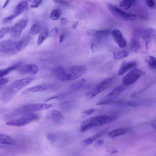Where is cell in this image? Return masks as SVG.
<instances>
[{
    "instance_id": "18",
    "label": "cell",
    "mask_w": 156,
    "mask_h": 156,
    "mask_svg": "<svg viewBox=\"0 0 156 156\" xmlns=\"http://www.w3.org/2000/svg\"><path fill=\"white\" fill-rule=\"evenodd\" d=\"M130 130L129 128H119L110 131L107 133L109 137L113 138L127 133Z\"/></svg>"
},
{
    "instance_id": "9",
    "label": "cell",
    "mask_w": 156,
    "mask_h": 156,
    "mask_svg": "<svg viewBox=\"0 0 156 156\" xmlns=\"http://www.w3.org/2000/svg\"><path fill=\"white\" fill-rule=\"evenodd\" d=\"M28 22L27 19L23 20L15 24L11 28V34L12 37L14 38L19 37L26 27Z\"/></svg>"
},
{
    "instance_id": "42",
    "label": "cell",
    "mask_w": 156,
    "mask_h": 156,
    "mask_svg": "<svg viewBox=\"0 0 156 156\" xmlns=\"http://www.w3.org/2000/svg\"><path fill=\"white\" fill-rule=\"evenodd\" d=\"M54 2L61 5H67L68 3L66 1L63 0H54Z\"/></svg>"
},
{
    "instance_id": "23",
    "label": "cell",
    "mask_w": 156,
    "mask_h": 156,
    "mask_svg": "<svg viewBox=\"0 0 156 156\" xmlns=\"http://www.w3.org/2000/svg\"><path fill=\"white\" fill-rule=\"evenodd\" d=\"M129 52L125 50H118L114 52L113 54V58L115 59H120L127 57Z\"/></svg>"
},
{
    "instance_id": "25",
    "label": "cell",
    "mask_w": 156,
    "mask_h": 156,
    "mask_svg": "<svg viewBox=\"0 0 156 156\" xmlns=\"http://www.w3.org/2000/svg\"><path fill=\"white\" fill-rule=\"evenodd\" d=\"M49 32L47 29H43L41 31L39 34L37 41L38 45H40L49 36Z\"/></svg>"
},
{
    "instance_id": "16",
    "label": "cell",
    "mask_w": 156,
    "mask_h": 156,
    "mask_svg": "<svg viewBox=\"0 0 156 156\" xmlns=\"http://www.w3.org/2000/svg\"><path fill=\"white\" fill-rule=\"evenodd\" d=\"M136 62L134 61L123 62L118 71V75H122L130 69L136 66Z\"/></svg>"
},
{
    "instance_id": "22",
    "label": "cell",
    "mask_w": 156,
    "mask_h": 156,
    "mask_svg": "<svg viewBox=\"0 0 156 156\" xmlns=\"http://www.w3.org/2000/svg\"><path fill=\"white\" fill-rule=\"evenodd\" d=\"M144 61L150 68L156 69V58L151 55H147L144 57Z\"/></svg>"
},
{
    "instance_id": "1",
    "label": "cell",
    "mask_w": 156,
    "mask_h": 156,
    "mask_svg": "<svg viewBox=\"0 0 156 156\" xmlns=\"http://www.w3.org/2000/svg\"><path fill=\"white\" fill-rule=\"evenodd\" d=\"M86 70V67L83 66H73L66 68L58 66L53 69L52 73L58 79L66 81L79 78Z\"/></svg>"
},
{
    "instance_id": "38",
    "label": "cell",
    "mask_w": 156,
    "mask_h": 156,
    "mask_svg": "<svg viewBox=\"0 0 156 156\" xmlns=\"http://www.w3.org/2000/svg\"><path fill=\"white\" fill-rule=\"evenodd\" d=\"M105 143V141L102 139H97L94 142V146L96 147H98L102 146Z\"/></svg>"
},
{
    "instance_id": "6",
    "label": "cell",
    "mask_w": 156,
    "mask_h": 156,
    "mask_svg": "<svg viewBox=\"0 0 156 156\" xmlns=\"http://www.w3.org/2000/svg\"><path fill=\"white\" fill-rule=\"evenodd\" d=\"M107 8L112 14L121 20L131 21L134 20L136 18L135 15L125 12L113 5L108 4Z\"/></svg>"
},
{
    "instance_id": "39",
    "label": "cell",
    "mask_w": 156,
    "mask_h": 156,
    "mask_svg": "<svg viewBox=\"0 0 156 156\" xmlns=\"http://www.w3.org/2000/svg\"><path fill=\"white\" fill-rule=\"evenodd\" d=\"M106 151L107 152L110 154L117 153L118 151L115 148L112 147H109L106 148Z\"/></svg>"
},
{
    "instance_id": "48",
    "label": "cell",
    "mask_w": 156,
    "mask_h": 156,
    "mask_svg": "<svg viewBox=\"0 0 156 156\" xmlns=\"http://www.w3.org/2000/svg\"><path fill=\"white\" fill-rule=\"evenodd\" d=\"M65 36V35L64 34H62L60 36L59 39L60 43H61L62 42L64 39Z\"/></svg>"
},
{
    "instance_id": "30",
    "label": "cell",
    "mask_w": 156,
    "mask_h": 156,
    "mask_svg": "<svg viewBox=\"0 0 156 156\" xmlns=\"http://www.w3.org/2000/svg\"><path fill=\"white\" fill-rule=\"evenodd\" d=\"M62 12L61 10L58 9H56L53 10L50 15L51 18L54 20H58L61 15Z\"/></svg>"
},
{
    "instance_id": "2",
    "label": "cell",
    "mask_w": 156,
    "mask_h": 156,
    "mask_svg": "<svg viewBox=\"0 0 156 156\" xmlns=\"http://www.w3.org/2000/svg\"><path fill=\"white\" fill-rule=\"evenodd\" d=\"M115 115H102L94 116L82 121L80 126L81 132H84L93 127L109 123L116 120Z\"/></svg>"
},
{
    "instance_id": "27",
    "label": "cell",
    "mask_w": 156,
    "mask_h": 156,
    "mask_svg": "<svg viewBox=\"0 0 156 156\" xmlns=\"http://www.w3.org/2000/svg\"><path fill=\"white\" fill-rule=\"evenodd\" d=\"M136 0H123L119 4L122 8L127 9L129 8L134 3Z\"/></svg>"
},
{
    "instance_id": "49",
    "label": "cell",
    "mask_w": 156,
    "mask_h": 156,
    "mask_svg": "<svg viewBox=\"0 0 156 156\" xmlns=\"http://www.w3.org/2000/svg\"><path fill=\"white\" fill-rule=\"evenodd\" d=\"M9 0H6L5 2V3L4 4L3 6V8H5L7 5H8V4L9 3Z\"/></svg>"
},
{
    "instance_id": "20",
    "label": "cell",
    "mask_w": 156,
    "mask_h": 156,
    "mask_svg": "<svg viewBox=\"0 0 156 156\" xmlns=\"http://www.w3.org/2000/svg\"><path fill=\"white\" fill-rule=\"evenodd\" d=\"M0 143L6 144L14 145L16 141L10 136L3 134H0Z\"/></svg>"
},
{
    "instance_id": "13",
    "label": "cell",
    "mask_w": 156,
    "mask_h": 156,
    "mask_svg": "<svg viewBox=\"0 0 156 156\" xmlns=\"http://www.w3.org/2000/svg\"><path fill=\"white\" fill-rule=\"evenodd\" d=\"M112 34L115 41L121 48L126 46L127 42L121 32L119 30L115 29L112 32Z\"/></svg>"
},
{
    "instance_id": "14",
    "label": "cell",
    "mask_w": 156,
    "mask_h": 156,
    "mask_svg": "<svg viewBox=\"0 0 156 156\" xmlns=\"http://www.w3.org/2000/svg\"><path fill=\"white\" fill-rule=\"evenodd\" d=\"M38 71V66L34 64H28L23 66L19 69V71L23 74L34 75Z\"/></svg>"
},
{
    "instance_id": "7",
    "label": "cell",
    "mask_w": 156,
    "mask_h": 156,
    "mask_svg": "<svg viewBox=\"0 0 156 156\" xmlns=\"http://www.w3.org/2000/svg\"><path fill=\"white\" fill-rule=\"evenodd\" d=\"M142 37L147 49H150L151 46L156 47V30L151 27L146 28L142 32Z\"/></svg>"
},
{
    "instance_id": "11",
    "label": "cell",
    "mask_w": 156,
    "mask_h": 156,
    "mask_svg": "<svg viewBox=\"0 0 156 156\" xmlns=\"http://www.w3.org/2000/svg\"><path fill=\"white\" fill-rule=\"evenodd\" d=\"M52 106L51 104L45 103H36L26 105L23 107L24 110L29 112H35L46 110Z\"/></svg>"
},
{
    "instance_id": "34",
    "label": "cell",
    "mask_w": 156,
    "mask_h": 156,
    "mask_svg": "<svg viewBox=\"0 0 156 156\" xmlns=\"http://www.w3.org/2000/svg\"><path fill=\"white\" fill-rule=\"evenodd\" d=\"M33 4L30 5V7L35 8L38 7L41 4L42 0H27Z\"/></svg>"
},
{
    "instance_id": "4",
    "label": "cell",
    "mask_w": 156,
    "mask_h": 156,
    "mask_svg": "<svg viewBox=\"0 0 156 156\" xmlns=\"http://www.w3.org/2000/svg\"><path fill=\"white\" fill-rule=\"evenodd\" d=\"M38 117V115L35 113H28L24 115L20 118L9 121L6 124L11 126H22L37 119Z\"/></svg>"
},
{
    "instance_id": "3",
    "label": "cell",
    "mask_w": 156,
    "mask_h": 156,
    "mask_svg": "<svg viewBox=\"0 0 156 156\" xmlns=\"http://www.w3.org/2000/svg\"><path fill=\"white\" fill-rule=\"evenodd\" d=\"M28 42L24 39L16 41L6 40L0 43V53L7 56L14 55L23 49Z\"/></svg>"
},
{
    "instance_id": "10",
    "label": "cell",
    "mask_w": 156,
    "mask_h": 156,
    "mask_svg": "<svg viewBox=\"0 0 156 156\" xmlns=\"http://www.w3.org/2000/svg\"><path fill=\"white\" fill-rule=\"evenodd\" d=\"M46 119L55 124H59L62 122L64 116L59 111L52 110L48 112L46 115Z\"/></svg>"
},
{
    "instance_id": "33",
    "label": "cell",
    "mask_w": 156,
    "mask_h": 156,
    "mask_svg": "<svg viewBox=\"0 0 156 156\" xmlns=\"http://www.w3.org/2000/svg\"><path fill=\"white\" fill-rule=\"evenodd\" d=\"M114 99H106L103 100L96 102V105H103L110 104L115 105V101L114 100Z\"/></svg>"
},
{
    "instance_id": "29",
    "label": "cell",
    "mask_w": 156,
    "mask_h": 156,
    "mask_svg": "<svg viewBox=\"0 0 156 156\" xmlns=\"http://www.w3.org/2000/svg\"><path fill=\"white\" fill-rule=\"evenodd\" d=\"M85 82V79H80L72 84L70 87V88L72 90H77L81 87L83 85Z\"/></svg>"
},
{
    "instance_id": "36",
    "label": "cell",
    "mask_w": 156,
    "mask_h": 156,
    "mask_svg": "<svg viewBox=\"0 0 156 156\" xmlns=\"http://www.w3.org/2000/svg\"><path fill=\"white\" fill-rule=\"evenodd\" d=\"M147 6L151 9L156 8V3L154 0H145Z\"/></svg>"
},
{
    "instance_id": "21",
    "label": "cell",
    "mask_w": 156,
    "mask_h": 156,
    "mask_svg": "<svg viewBox=\"0 0 156 156\" xmlns=\"http://www.w3.org/2000/svg\"><path fill=\"white\" fill-rule=\"evenodd\" d=\"M28 8L27 2L25 0L20 2L16 5L15 13L18 16L20 15L24 11L27 9Z\"/></svg>"
},
{
    "instance_id": "19",
    "label": "cell",
    "mask_w": 156,
    "mask_h": 156,
    "mask_svg": "<svg viewBox=\"0 0 156 156\" xmlns=\"http://www.w3.org/2000/svg\"><path fill=\"white\" fill-rule=\"evenodd\" d=\"M105 131H101L97 133L94 136L86 138L81 141V145L83 146L89 145L94 143L98 138L104 134Z\"/></svg>"
},
{
    "instance_id": "17",
    "label": "cell",
    "mask_w": 156,
    "mask_h": 156,
    "mask_svg": "<svg viewBox=\"0 0 156 156\" xmlns=\"http://www.w3.org/2000/svg\"><path fill=\"white\" fill-rule=\"evenodd\" d=\"M127 87L123 84L116 87L106 96L105 99H114L125 89Z\"/></svg>"
},
{
    "instance_id": "32",
    "label": "cell",
    "mask_w": 156,
    "mask_h": 156,
    "mask_svg": "<svg viewBox=\"0 0 156 156\" xmlns=\"http://www.w3.org/2000/svg\"><path fill=\"white\" fill-rule=\"evenodd\" d=\"M46 136L51 144L55 143L57 140V136L56 134L52 133H48L46 134Z\"/></svg>"
},
{
    "instance_id": "45",
    "label": "cell",
    "mask_w": 156,
    "mask_h": 156,
    "mask_svg": "<svg viewBox=\"0 0 156 156\" xmlns=\"http://www.w3.org/2000/svg\"><path fill=\"white\" fill-rule=\"evenodd\" d=\"M126 104L130 106L135 107L138 105V104L135 102L133 101H128L126 102Z\"/></svg>"
},
{
    "instance_id": "46",
    "label": "cell",
    "mask_w": 156,
    "mask_h": 156,
    "mask_svg": "<svg viewBox=\"0 0 156 156\" xmlns=\"http://www.w3.org/2000/svg\"><path fill=\"white\" fill-rule=\"evenodd\" d=\"M8 79L6 78H1L0 80V85H3L7 83L8 82Z\"/></svg>"
},
{
    "instance_id": "35",
    "label": "cell",
    "mask_w": 156,
    "mask_h": 156,
    "mask_svg": "<svg viewBox=\"0 0 156 156\" xmlns=\"http://www.w3.org/2000/svg\"><path fill=\"white\" fill-rule=\"evenodd\" d=\"M11 28L10 27H4L0 30V38H2L4 35L11 30Z\"/></svg>"
},
{
    "instance_id": "24",
    "label": "cell",
    "mask_w": 156,
    "mask_h": 156,
    "mask_svg": "<svg viewBox=\"0 0 156 156\" xmlns=\"http://www.w3.org/2000/svg\"><path fill=\"white\" fill-rule=\"evenodd\" d=\"M21 65L20 63H17L12 66L0 70V77L2 78L8 74L11 71L16 69Z\"/></svg>"
},
{
    "instance_id": "5",
    "label": "cell",
    "mask_w": 156,
    "mask_h": 156,
    "mask_svg": "<svg viewBox=\"0 0 156 156\" xmlns=\"http://www.w3.org/2000/svg\"><path fill=\"white\" fill-rule=\"evenodd\" d=\"M115 78V76H112L102 80L86 94V97L88 99H91L102 92L110 85Z\"/></svg>"
},
{
    "instance_id": "12",
    "label": "cell",
    "mask_w": 156,
    "mask_h": 156,
    "mask_svg": "<svg viewBox=\"0 0 156 156\" xmlns=\"http://www.w3.org/2000/svg\"><path fill=\"white\" fill-rule=\"evenodd\" d=\"M87 34L97 38L101 39L107 37L110 34V30L108 29H104L97 30L94 29H90L87 31Z\"/></svg>"
},
{
    "instance_id": "37",
    "label": "cell",
    "mask_w": 156,
    "mask_h": 156,
    "mask_svg": "<svg viewBox=\"0 0 156 156\" xmlns=\"http://www.w3.org/2000/svg\"><path fill=\"white\" fill-rule=\"evenodd\" d=\"M18 16L17 15L14 13L13 14L4 18L3 20V23L5 24L9 22Z\"/></svg>"
},
{
    "instance_id": "26",
    "label": "cell",
    "mask_w": 156,
    "mask_h": 156,
    "mask_svg": "<svg viewBox=\"0 0 156 156\" xmlns=\"http://www.w3.org/2000/svg\"><path fill=\"white\" fill-rule=\"evenodd\" d=\"M49 88V86L47 85H37L30 87L28 88V90L32 92H35L45 91Z\"/></svg>"
},
{
    "instance_id": "15",
    "label": "cell",
    "mask_w": 156,
    "mask_h": 156,
    "mask_svg": "<svg viewBox=\"0 0 156 156\" xmlns=\"http://www.w3.org/2000/svg\"><path fill=\"white\" fill-rule=\"evenodd\" d=\"M32 77L25 78L14 81L11 84V86L18 91L27 85L33 80Z\"/></svg>"
},
{
    "instance_id": "47",
    "label": "cell",
    "mask_w": 156,
    "mask_h": 156,
    "mask_svg": "<svg viewBox=\"0 0 156 156\" xmlns=\"http://www.w3.org/2000/svg\"><path fill=\"white\" fill-rule=\"evenodd\" d=\"M79 22L78 21H76L73 23L72 25V28L73 29H75L78 25Z\"/></svg>"
},
{
    "instance_id": "50",
    "label": "cell",
    "mask_w": 156,
    "mask_h": 156,
    "mask_svg": "<svg viewBox=\"0 0 156 156\" xmlns=\"http://www.w3.org/2000/svg\"><path fill=\"white\" fill-rule=\"evenodd\" d=\"M152 126L155 129H156V118L155 119L154 121L152 123Z\"/></svg>"
},
{
    "instance_id": "31",
    "label": "cell",
    "mask_w": 156,
    "mask_h": 156,
    "mask_svg": "<svg viewBox=\"0 0 156 156\" xmlns=\"http://www.w3.org/2000/svg\"><path fill=\"white\" fill-rule=\"evenodd\" d=\"M140 48V45L139 41L136 39H133L131 43V50L137 52Z\"/></svg>"
},
{
    "instance_id": "8",
    "label": "cell",
    "mask_w": 156,
    "mask_h": 156,
    "mask_svg": "<svg viewBox=\"0 0 156 156\" xmlns=\"http://www.w3.org/2000/svg\"><path fill=\"white\" fill-rule=\"evenodd\" d=\"M145 74L144 71L138 69H133L124 76L122 79L123 84L127 86L134 83Z\"/></svg>"
},
{
    "instance_id": "44",
    "label": "cell",
    "mask_w": 156,
    "mask_h": 156,
    "mask_svg": "<svg viewBox=\"0 0 156 156\" xmlns=\"http://www.w3.org/2000/svg\"><path fill=\"white\" fill-rule=\"evenodd\" d=\"M59 95H55L54 96H52L51 97L49 98L44 100V102H47L50 100H52L55 99H59Z\"/></svg>"
},
{
    "instance_id": "41",
    "label": "cell",
    "mask_w": 156,
    "mask_h": 156,
    "mask_svg": "<svg viewBox=\"0 0 156 156\" xmlns=\"http://www.w3.org/2000/svg\"><path fill=\"white\" fill-rule=\"evenodd\" d=\"M95 111V110L94 109H90L83 111L82 113L84 114L89 115L94 112Z\"/></svg>"
},
{
    "instance_id": "43",
    "label": "cell",
    "mask_w": 156,
    "mask_h": 156,
    "mask_svg": "<svg viewBox=\"0 0 156 156\" xmlns=\"http://www.w3.org/2000/svg\"><path fill=\"white\" fill-rule=\"evenodd\" d=\"M69 22V20L66 18H62L60 20V23L61 25H64L67 23Z\"/></svg>"
},
{
    "instance_id": "40",
    "label": "cell",
    "mask_w": 156,
    "mask_h": 156,
    "mask_svg": "<svg viewBox=\"0 0 156 156\" xmlns=\"http://www.w3.org/2000/svg\"><path fill=\"white\" fill-rule=\"evenodd\" d=\"M58 33V30L57 27H55L52 29L49 32V36L53 37L57 35Z\"/></svg>"
},
{
    "instance_id": "28",
    "label": "cell",
    "mask_w": 156,
    "mask_h": 156,
    "mask_svg": "<svg viewBox=\"0 0 156 156\" xmlns=\"http://www.w3.org/2000/svg\"><path fill=\"white\" fill-rule=\"evenodd\" d=\"M41 30V25L38 24H34L30 27L29 31V33L30 35H35L40 32Z\"/></svg>"
}]
</instances>
